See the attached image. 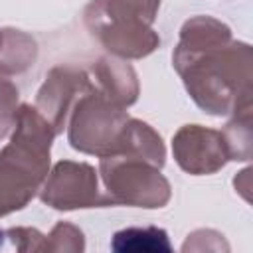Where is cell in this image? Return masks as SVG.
I'll list each match as a JSON object with an SVG mask.
<instances>
[{"instance_id":"6da1fadb","label":"cell","mask_w":253,"mask_h":253,"mask_svg":"<svg viewBox=\"0 0 253 253\" xmlns=\"http://www.w3.org/2000/svg\"><path fill=\"white\" fill-rule=\"evenodd\" d=\"M172 65L190 99L211 117L251 105L253 47L237 42L231 28L211 16H192L180 28Z\"/></svg>"},{"instance_id":"7a4b0ae2","label":"cell","mask_w":253,"mask_h":253,"mask_svg":"<svg viewBox=\"0 0 253 253\" xmlns=\"http://www.w3.org/2000/svg\"><path fill=\"white\" fill-rule=\"evenodd\" d=\"M53 126L32 105L18 107L10 142L0 150V217L24 210L49 172Z\"/></svg>"},{"instance_id":"3957f363","label":"cell","mask_w":253,"mask_h":253,"mask_svg":"<svg viewBox=\"0 0 253 253\" xmlns=\"http://www.w3.org/2000/svg\"><path fill=\"white\" fill-rule=\"evenodd\" d=\"M89 34L115 57L142 59L160 45V36L121 0H91L83 10Z\"/></svg>"},{"instance_id":"277c9868","label":"cell","mask_w":253,"mask_h":253,"mask_svg":"<svg viewBox=\"0 0 253 253\" xmlns=\"http://www.w3.org/2000/svg\"><path fill=\"white\" fill-rule=\"evenodd\" d=\"M125 107H119L97 87L83 93L67 119V140L71 148L97 158L117 154L125 125L128 121Z\"/></svg>"},{"instance_id":"5b68a950","label":"cell","mask_w":253,"mask_h":253,"mask_svg":"<svg viewBox=\"0 0 253 253\" xmlns=\"http://www.w3.org/2000/svg\"><path fill=\"white\" fill-rule=\"evenodd\" d=\"M99 174L115 206L156 210L172 198V186L158 166L128 154L99 158Z\"/></svg>"},{"instance_id":"8992f818","label":"cell","mask_w":253,"mask_h":253,"mask_svg":"<svg viewBox=\"0 0 253 253\" xmlns=\"http://www.w3.org/2000/svg\"><path fill=\"white\" fill-rule=\"evenodd\" d=\"M38 194L45 206L57 211L115 206L111 196L99 190L97 170L87 162L75 160L55 162Z\"/></svg>"},{"instance_id":"52a82bcc","label":"cell","mask_w":253,"mask_h":253,"mask_svg":"<svg viewBox=\"0 0 253 253\" xmlns=\"http://www.w3.org/2000/svg\"><path fill=\"white\" fill-rule=\"evenodd\" d=\"M93 87V79L87 71L73 65H57L45 75L42 87L38 89L34 107L53 126L55 134H59L67 126L69 113L77 99Z\"/></svg>"},{"instance_id":"ba28073f","label":"cell","mask_w":253,"mask_h":253,"mask_svg":"<svg viewBox=\"0 0 253 253\" xmlns=\"http://www.w3.org/2000/svg\"><path fill=\"white\" fill-rule=\"evenodd\" d=\"M172 154L176 164L192 176L215 174L229 162V152L221 130L184 125L172 136Z\"/></svg>"},{"instance_id":"9c48e42d","label":"cell","mask_w":253,"mask_h":253,"mask_svg":"<svg viewBox=\"0 0 253 253\" xmlns=\"http://www.w3.org/2000/svg\"><path fill=\"white\" fill-rule=\"evenodd\" d=\"M91 79H95L93 85L111 101H115L119 107L128 109L138 99L140 93L138 75L126 59L115 55L99 57L91 65Z\"/></svg>"},{"instance_id":"30bf717a","label":"cell","mask_w":253,"mask_h":253,"mask_svg":"<svg viewBox=\"0 0 253 253\" xmlns=\"http://www.w3.org/2000/svg\"><path fill=\"white\" fill-rule=\"evenodd\" d=\"M117 154H128V156H136L142 158L158 168L164 166L166 162V146L162 136L144 121L140 119H128L121 136V144ZM113 154V156H117Z\"/></svg>"},{"instance_id":"8fae6325","label":"cell","mask_w":253,"mask_h":253,"mask_svg":"<svg viewBox=\"0 0 253 253\" xmlns=\"http://www.w3.org/2000/svg\"><path fill=\"white\" fill-rule=\"evenodd\" d=\"M38 59L36 40L16 28L0 30V73L20 75L28 71Z\"/></svg>"},{"instance_id":"7c38bea8","label":"cell","mask_w":253,"mask_h":253,"mask_svg":"<svg viewBox=\"0 0 253 253\" xmlns=\"http://www.w3.org/2000/svg\"><path fill=\"white\" fill-rule=\"evenodd\" d=\"M111 249L115 253H154L172 251V243L162 227H125L113 235Z\"/></svg>"},{"instance_id":"4fadbf2b","label":"cell","mask_w":253,"mask_h":253,"mask_svg":"<svg viewBox=\"0 0 253 253\" xmlns=\"http://www.w3.org/2000/svg\"><path fill=\"white\" fill-rule=\"evenodd\" d=\"M251 105L239 107L233 111L231 121L223 126L221 134L229 152V160H249L251 158V144H253V130H251Z\"/></svg>"},{"instance_id":"5bb4252c","label":"cell","mask_w":253,"mask_h":253,"mask_svg":"<svg viewBox=\"0 0 253 253\" xmlns=\"http://www.w3.org/2000/svg\"><path fill=\"white\" fill-rule=\"evenodd\" d=\"M45 251L47 253H81L85 251L83 231L67 221H59L45 235Z\"/></svg>"},{"instance_id":"9a60e30c","label":"cell","mask_w":253,"mask_h":253,"mask_svg":"<svg viewBox=\"0 0 253 253\" xmlns=\"http://www.w3.org/2000/svg\"><path fill=\"white\" fill-rule=\"evenodd\" d=\"M18 107H20L18 87L0 73V140L12 132L16 115H18Z\"/></svg>"},{"instance_id":"2e32d148","label":"cell","mask_w":253,"mask_h":253,"mask_svg":"<svg viewBox=\"0 0 253 253\" xmlns=\"http://www.w3.org/2000/svg\"><path fill=\"white\" fill-rule=\"evenodd\" d=\"M219 231L213 229H196L188 235V239L182 245V251H229V245L225 241H213V237H219Z\"/></svg>"},{"instance_id":"e0dca14e","label":"cell","mask_w":253,"mask_h":253,"mask_svg":"<svg viewBox=\"0 0 253 253\" xmlns=\"http://www.w3.org/2000/svg\"><path fill=\"white\" fill-rule=\"evenodd\" d=\"M121 2H125L128 8H132L148 24H154L156 14H158V8H160V0H121Z\"/></svg>"}]
</instances>
